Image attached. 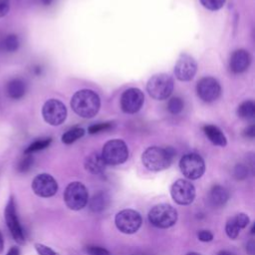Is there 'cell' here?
I'll return each mask as SVG.
<instances>
[{"mask_svg":"<svg viewBox=\"0 0 255 255\" xmlns=\"http://www.w3.org/2000/svg\"><path fill=\"white\" fill-rule=\"evenodd\" d=\"M71 107L78 116L86 119L93 118L100 110V97L92 90H80L72 97Z\"/></svg>","mask_w":255,"mask_h":255,"instance_id":"obj_1","label":"cell"},{"mask_svg":"<svg viewBox=\"0 0 255 255\" xmlns=\"http://www.w3.org/2000/svg\"><path fill=\"white\" fill-rule=\"evenodd\" d=\"M173 156L174 150L171 147L150 146L143 151L141 161L148 170L160 171L170 165Z\"/></svg>","mask_w":255,"mask_h":255,"instance_id":"obj_2","label":"cell"},{"mask_svg":"<svg viewBox=\"0 0 255 255\" xmlns=\"http://www.w3.org/2000/svg\"><path fill=\"white\" fill-rule=\"evenodd\" d=\"M148 221L154 227L161 229L169 228L177 221V211L169 204H157L148 212Z\"/></svg>","mask_w":255,"mask_h":255,"instance_id":"obj_3","label":"cell"},{"mask_svg":"<svg viewBox=\"0 0 255 255\" xmlns=\"http://www.w3.org/2000/svg\"><path fill=\"white\" fill-rule=\"evenodd\" d=\"M101 155L106 164L118 165L128 159V148L122 139H111L105 143Z\"/></svg>","mask_w":255,"mask_h":255,"instance_id":"obj_4","label":"cell"},{"mask_svg":"<svg viewBox=\"0 0 255 255\" xmlns=\"http://www.w3.org/2000/svg\"><path fill=\"white\" fill-rule=\"evenodd\" d=\"M64 200L70 209L81 210L89 201L88 189L82 182H71L67 185L64 191Z\"/></svg>","mask_w":255,"mask_h":255,"instance_id":"obj_5","label":"cell"},{"mask_svg":"<svg viewBox=\"0 0 255 255\" xmlns=\"http://www.w3.org/2000/svg\"><path fill=\"white\" fill-rule=\"evenodd\" d=\"M146 90L151 98L155 100H165L173 91V80L167 74L154 75L149 79Z\"/></svg>","mask_w":255,"mask_h":255,"instance_id":"obj_6","label":"cell"},{"mask_svg":"<svg viewBox=\"0 0 255 255\" xmlns=\"http://www.w3.org/2000/svg\"><path fill=\"white\" fill-rule=\"evenodd\" d=\"M179 167L182 174L188 179H197L201 177L205 171V163L203 158L197 153H186L180 161Z\"/></svg>","mask_w":255,"mask_h":255,"instance_id":"obj_7","label":"cell"},{"mask_svg":"<svg viewBox=\"0 0 255 255\" xmlns=\"http://www.w3.org/2000/svg\"><path fill=\"white\" fill-rule=\"evenodd\" d=\"M141 216L133 209H124L117 213L115 224L117 228L125 234L135 233L141 226Z\"/></svg>","mask_w":255,"mask_h":255,"instance_id":"obj_8","label":"cell"},{"mask_svg":"<svg viewBox=\"0 0 255 255\" xmlns=\"http://www.w3.org/2000/svg\"><path fill=\"white\" fill-rule=\"evenodd\" d=\"M42 115L46 123L49 125L59 126L66 120L67 109L59 100L51 99L44 104L42 108Z\"/></svg>","mask_w":255,"mask_h":255,"instance_id":"obj_9","label":"cell"},{"mask_svg":"<svg viewBox=\"0 0 255 255\" xmlns=\"http://www.w3.org/2000/svg\"><path fill=\"white\" fill-rule=\"evenodd\" d=\"M172 199L179 205L190 204L195 197V188L193 184L186 179H177L170 187Z\"/></svg>","mask_w":255,"mask_h":255,"instance_id":"obj_10","label":"cell"},{"mask_svg":"<svg viewBox=\"0 0 255 255\" xmlns=\"http://www.w3.org/2000/svg\"><path fill=\"white\" fill-rule=\"evenodd\" d=\"M5 221L7 224V227L13 236L14 240L20 244L25 242V235L23 232V228L20 224L17 212H16V206L14 199L11 197L9 201L6 204L5 207Z\"/></svg>","mask_w":255,"mask_h":255,"instance_id":"obj_11","label":"cell"},{"mask_svg":"<svg viewBox=\"0 0 255 255\" xmlns=\"http://www.w3.org/2000/svg\"><path fill=\"white\" fill-rule=\"evenodd\" d=\"M32 189L34 193L40 197H51L57 193L58 183L52 175L40 173L34 177Z\"/></svg>","mask_w":255,"mask_h":255,"instance_id":"obj_12","label":"cell"},{"mask_svg":"<svg viewBox=\"0 0 255 255\" xmlns=\"http://www.w3.org/2000/svg\"><path fill=\"white\" fill-rule=\"evenodd\" d=\"M197 95L199 98L206 102L211 103L218 99L221 93V88L217 80L212 77H204L200 79L196 86Z\"/></svg>","mask_w":255,"mask_h":255,"instance_id":"obj_13","label":"cell"},{"mask_svg":"<svg viewBox=\"0 0 255 255\" xmlns=\"http://www.w3.org/2000/svg\"><path fill=\"white\" fill-rule=\"evenodd\" d=\"M143 100L144 96L139 89L129 88L121 97L122 110L127 114H134L140 110Z\"/></svg>","mask_w":255,"mask_h":255,"instance_id":"obj_14","label":"cell"},{"mask_svg":"<svg viewBox=\"0 0 255 255\" xmlns=\"http://www.w3.org/2000/svg\"><path fill=\"white\" fill-rule=\"evenodd\" d=\"M196 70L195 60L187 54H182L175 64L174 75L179 81H190L194 77Z\"/></svg>","mask_w":255,"mask_h":255,"instance_id":"obj_15","label":"cell"},{"mask_svg":"<svg viewBox=\"0 0 255 255\" xmlns=\"http://www.w3.org/2000/svg\"><path fill=\"white\" fill-rule=\"evenodd\" d=\"M250 60H251L250 55L247 51L243 49L236 50L233 52L230 58V62H229L230 70L236 74L242 73L249 67Z\"/></svg>","mask_w":255,"mask_h":255,"instance_id":"obj_16","label":"cell"},{"mask_svg":"<svg viewBox=\"0 0 255 255\" xmlns=\"http://www.w3.org/2000/svg\"><path fill=\"white\" fill-rule=\"evenodd\" d=\"M6 93L12 100L21 99L26 93V84L20 78H14L10 80L6 85Z\"/></svg>","mask_w":255,"mask_h":255,"instance_id":"obj_17","label":"cell"},{"mask_svg":"<svg viewBox=\"0 0 255 255\" xmlns=\"http://www.w3.org/2000/svg\"><path fill=\"white\" fill-rule=\"evenodd\" d=\"M106 162L104 161L101 154L93 152L89 154L85 159V167L88 171L93 174H100L106 168Z\"/></svg>","mask_w":255,"mask_h":255,"instance_id":"obj_18","label":"cell"},{"mask_svg":"<svg viewBox=\"0 0 255 255\" xmlns=\"http://www.w3.org/2000/svg\"><path fill=\"white\" fill-rule=\"evenodd\" d=\"M229 198L228 190L222 185H214L209 193V199L213 206L221 207L223 206Z\"/></svg>","mask_w":255,"mask_h":255,"instance_id":"obj_19","label":"cell"},{"mask_svg":"<svg viewBox=\"0 0 255 255\" xmlns=\"http://www.w3.org/2000/svg\"><path fill=\"white\" fill-rule=\"evenodd\" d=\"M203 130H204V133L206 134V136L209 138V140L213 144L219 145V146L226 145V143H227L226 137L217 127L212 126V125H207V126L203 127Z\"/></svg>","mask_w":255,"mask_h":255,"instance_id":"obj_20","label":"cell"},{"mask_svg":"<svg viewBox=\"0 0 255 255\" xmlns=\"http://www.w3.org/2000/svg\"><path fill=\"white\" fill-rule=\"evenodd\" d=\"M110 204V196L105 191H99L90 200V209L94 212L105 210Z\"/></svg>","mask_w":255,"mask_h":255,"instance_id":"obj_21","label":"cell"},{"mask_svg":"<svg viewBox=\"0 0 255 255\" xmlns=\"http://www.w3.org/2000/svg\"><path fill=\"white\" fill-rule=\"evenodd\" d=\"M237 114L242 119H252L255 116V104L252 101L243 102L238 107Z\"/></svg>","mask_w":255,"mask_h":255,"instance_id":"obj_22","label":"cell"},{"mask_svg":"<svg viewBox=\"0 0 255 255\" xmlns=\"http://www.w3.org/2000/svg\"><path fill=\"white\" fill-rule=\"evenodd\" d=\"M20 45L19 39L15 34H9L7 35L3 41L1 42V47L3 51L6 52H15L18 50Z\"/></svg>","mask_w":255,"mask_h":255,"instance_id":"obj_23","label":"cell"},{"mask_svg":"<svg viewBox=\"0 0 255 255\" xmlns=\"http://www.w3.org/2000/svg\"><path fill=\"white\" fill-rule=\"evenodd\" d=\"M84 133H85V130L81 128H72L62 135V141L66 144H70V143L76 141L77 139L81 138L84 135Z\"/></svg>","mask_w":255,"mask_h":255,"instance_id":"obj_24","label":"cell"},{"mask_svg":"<svg viewBox=\"0 0 255 255\" xmlns=\"http://www.w3.org/2000/svg\"><path fill=\"white\" fill-rule=\"evenodd\" d=\"M51 141H52V139H51L50 137L37 139V140L33 141V142L25 149V154H31V153H33V152L42 150V149L48 147V146L50 145Z\"/></svg>","mask_w":255,"mask_h":255,"instance_id":"obj_25","label":"cell"},{"mask_svg":"<svg viewBox=\"0 0 255 255\" xmlns=\"http://www.w3.org/2000/svg\"><path fill=\"white\" fill-rule=\"evenodd\" d=\"M183 107H184V103H183L182 99H180L178 97L171 98L167 104V110L172 115L180 114L183 110Z\"/></svg>","mask_w":255,"mask_h":255,"instance_id":"obj_26","label":"cell"},{"mask_svg":"<svg viewBox=\"0 0 255 255\" xmlns=\"http://www.w3.org/2000/svg\"><path fill=\"white\" fill-rule=\"evenodd\" d=\"M240 227L238 226V224L236 223L234 217L230 218L227 220L226 222V225H225V232L227 234V236L230 238V239H235L237 238V236L239 235V232H240Z\"/></svg>","mask_w":255,"mask_h":255,"instance_id":"obj_27","label":"cell"},{"mask_svg":"<svg viewBox=\"0 0 255 255\" xmlns=\"http://www.w3.org/2000/svg\"><path fill=\"white\" fill-rule=\"evenodd\" d=\"M33 161H34V159L31 154H25V156L18 163V170L20 172L28 171L31 168V166L33 165Z\"/></svg>","mask_w":255,"mask_h":255,"instance_id":"obj_28","label":"cell"},{"mask_svg":"<svg viewBox=\"0 0 255 255\" xmlns=\"http://www.w3.org/2000/svg\"><path fill=\"white\" fill-rule=\"evenodd\" d=\"M200 2L205 8L215 11L223 7L225 0H200Z\"/></svg>","mask_w":255,"mask_h":255,"instance_id":"obj_29","label":"cell"},{"mask_svg":"<svg viewBox=\"0 0 255 255\" xmlns=\"http://www.w3.org/2000/svg\"><path fill=\"white\" fill-rule=\"evenodd\" d=\"M85 251L88 255H111V253L106 248L100 246H87Z\"/></svg>","mask_w":255,"mask_h":255,"instance_id":"obj_30","label":"cell"},{"mask_svg":"<svg viewBox=\"0 0 255 255\" xmlns=\"http://www.w3.org/2000/svg\"><path fill=\"white\" fill-rule=\"evenodd\" d=\"M112 128V123H103V124H97L94 126H91L89 128V132L90 133H97L103 130H107Z\"/></svg>","mask_w":255,"mask_h":255,"instance_id":"obj_31","label":"cell"},{"mask_svg":"<svg viewBox=\"0 0 255 255\" xmlns=\"http://www.w3.org/2000/svg\"><path fill=\"white\" fill-rule=\"evenodd\" d=\"M35 249L39 255H58L54 250H52L50 247L44 244H40V243L35 244Z\"/></svg>","mask_w":255,"mask_h":255,"instance_id":"obj_32","label":"cell"},{"mask_svg":"<svg viewBox=\"0 0 255 255\" xmlns=\"http://www.w3.org/2000/svg\"><path fill=\"white\" fill-rule=\"evenodd\" d=\"M234 219L238 226L240 227V229L247 227L249 224V217L245 213H238L237 215L234 216Z\"/></svg>","mask_w":255,"mask_h":255,"instance_id":"obj_33","label":"cell"},{"mask_svg":"<svg viewBox=\"0 0 255 255\" xmlns=\"http://www.w3.org/2000/svg\"><path fill=\"white\" fill-rule=\"evenodd\" d=\"M248 168L243 164H237L234 168V175L237 179H243L247 176Z\"/></svg>","mask_w":255,"mask_h":255,"instance_id":"obj_34","label":"cell"},{"mask_svg":"<svg viewBox=\"0 0 255 255\" xmlns=\"http://www.w3.org/2000/svg\"><path fill=\"white\" fill-rule=\"evenodd\" d=\"M197 237L202 242H209L213 239V234L208 230H200L197 233Z\"/></svg>","mask_w":255,"mask_h":255,"instance_id":"obj_35","label":"cell"},{"mask_svg":"<svg viewBox=\"0 0 255 255\" xmlns=\"http://www.w3.org/2000/svg\"><path fill=\"white\" fill-rule=\"evenodd\" d=\"M9 6V0H0V18L8 13Z\"/></svg>","mask_w":255,"mask_h":255,"instance_id":"obj_36","label":"cell"},{"mask_svg":"<svg viewBox=\"0 0 255 255\" xmlns=\"http://www.w3.org/2000/svg\"><path fill=\"white\" fill-rule=\"evenodd\" d=\"M244 134H245L246 136H248V137L253 138L254 135H255V127H254L253 125L247 127V128H245V130H244Z\"/></svg>","mask_w":255,"mask_h":255,"instance_id":"obj_37","label":"cell"},{"mask_svg":"<svg viewBox=\"0 0 255 255\" xmlns=\"http://www.w3.org/2000/svg\"><path fill=\"white\" fill-rule=\"evenodd\" d=\"M246 251L249 255H254V251H255V244H254V240L251 239L247 245H246Z\"/></svg>","mask_w":255,"mask_h":255,"instance_id":"obj_38","label":"cell"},{"mask_svg":"<svg viewBox=\"0 0 255 255\" xmlns=\"http://www.w3.org/2000/svg\"><path fill=\"white\" fill-rule=\"evenodd\" d=\"M6 255H20V251L18 247H12L9 249Z\"/></svg>","mask_w":255,"mask_h":255,"instance_id":"obj_39","label":"cell"},{"mask_svg":"<svg viewBox=\"0 0 255 255\" xmlns=\"http://www.w3.org/2000/svg\"><path fill=\"white\" fill-rule=\"evenodd\" d=\"M4 250V239H3V235L0 231V254L3 252Z\"/></svg>","mask_w":255,"mask_h":255,"instance_id":"obj_40","label":"cell"},{"mask_svg":"<svg viewBox=\"0 0 255 255\" xmlns=\"http://www.w3.org/2000/svg\"><path fill=\"white\" fill-rule=\"evenodd\" d=\"M217 255H234L233 253H231L230 251H227V250H222L220 252L217 253Z\"/></svg>","mask_w":255,"mask_h":255,"instance_id":"obj_41","label":"cell"},{"mask_svg":"<svg viewBox=\"0 0 255 255\" xmlns=\"http://www.w3.org/2000/svg\"><path fill=\"white\" fill-rule=\"evenodd\" d=\"M41 3H43V4H45V5H49V4H51V2L53 1V0H39Z\"/></svg>","mask_w":255,"mask_h":255,"instance_id":"obj_42","label":"cell"},{"mask_svg":"<svg viewBox=\"0 0 255 255\" xmlns=\"http://www.w3.org/2000/svg\"><path fill=\"white\" fill-rule=\"evenodd\" d=\"M186 255H201V254H199V253H197V252H189V253H187Z\"/></svg>","mask_w":255,"mask_h":255,"instance_id":"obj_43","label":"cell"}]
</instances>
